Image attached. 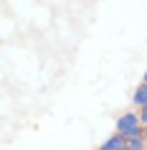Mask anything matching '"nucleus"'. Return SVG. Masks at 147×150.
<instances>
[{
  "instance_id": "5",
  "label": "nucleus",
  "mask_w": 147,
  "mask_h": 150,
  "mask_svg": "<svg viewBox=\"0 0 147 150\" xmlns=\"http://www.w3.org/2000/svg\"><path fill=\"white\" fill-rule=\"evenodd\" d=\"M139 120H142V125H147V107L139 110Z\"/></svg>"
},
{
  "instance_id": "4",
  "label": "nucleus",
  "mask_w": 147,
  "mask_h": 150,
  "mask_svg": "<svg viewBox=\"0 0 147 150\" xmlns=\"http://www.w3.org/2000/svg\"><path fill=\"white\" fill-rule=\"evenodd\" d=\"M127 150H147V140L139 137V140H127Z\"/></svg>"
},
{
  "instance_id": "6",
  "label": "nucleus",
  "mask_w": 147,
  "mask_h": 150,
  "mask_svg": "<svg viewBox=\"0 0 147 150\" xmlns=\"http://www.w3.org/2000/svg\"><path fill=\"white\" fill-rule=\"evenodd\" d=\"M142 81H145V84H147V69H145V74H142Z\"/></svg>"
},
{
  "instance_id": "7",
  "label": "nucleus",
  "mask_w": 147,
  "mask_h": 150,
  "mask_svg": "<svg viewBox=\"0 0 147 150\" xmlns=\"http://www.w3.org/2000/svg\"><path fill=\"white\" fill-rule=\"evenodd\" d=\"M145 140H147V125H145Z\"/></svg>"
},
{
  "instance_id": "3",
  "label": "nucleus",
  "mask_w": 147,
  "mask_h": 150,
  "mask_svg": "<svg viewBox=\"0 0 147 150\" xmlns=\"http://www.w3.org/2000/svg\"><path fill=\"white\" fill-rule=\"evenodd\" d=\"M132 104L137 107V110H142L147 104V84L145 81H139V87L134 89V94H132Z\"/></svg>"
},
{
  "instance_id": "1",
  "label": "nucleus",
  "mask_w": 147,
  "mask_h": 150,
  "mask_svg": "<svg viewBox=\"0 0 147 150\" xmlns=\"http://www.w3.org/2000/svg\"><path fill=\"white\" fill-rule=\"evenodd\" d=\"M117 135H122L124 140H139L145 137V125L139 120V110H129V112H122L117 117Z\"/></svg>"
},
{
  "instance_id": "2",
  "label": "nucleus",
  "mask_w": 147,
  "mask_h": 150,
  "mask_svg": "<svg viewBox=\"0 0 147 150\" xmlns=\"http://www.w3.org/2000/svg\"><path fill=\"white\" fill-rule=\"evenodd\" d=\"M99 150H127V140H124L122 135L114 132V135H109L107 140L99 145Z\"/></svg>"
}]
</instances>
